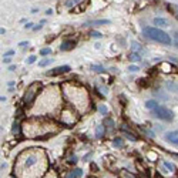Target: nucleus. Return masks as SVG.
Returning <instances> with one entry per match:
<instances>
[{"label": "nucleus", "instance_id": "f03ea898", "mask_svg": "<svg viewBox=\"0 0 178 178\" xmlns=\"http://www.w3.org/2000/svg\"><path fill=\"white\" fill-rule=\"evenodd\" d=\"M63 91L69 103L80 113H86L90 108V97L84 87H80L74 83H64Z\"/></svg>", "mask_w": 178, "mask_h": 178}, {"label": "nucleus", "instance_id": "1a4fd4ad", "mask_svg": "<svg viewBox=\"0 0 178 178\" xmlns=\"http://www.w3.org/2000/svg\"><path fill=\"white\" fill-rule=\"evenodd\" d=\"M69 71H70V67H69V66H60V67H57V69H54V70L47 71V76H60V74L69 73Z\"/></svg>", "mask_w": 178, "mask_h": 178}, {"label": "nucleus", "instance_id": "6e6552de", "mask_svg": "<svg viewBox=\"0 0 178 178\" xmlns=\"http://www.w3.org/2000/svg\"><path fill=\"white\" fill-rule=\"evenodd\" d=\"M165 140L173 145H178V131L177 130L175 131H168L165 134Z\"/></svg>", "mask_w": 178, "mask_h": 178}, {"label": "nucleus", "instance_id": "58836bf2", "mask_svg": "<svg viewBox=\"0 0 178 178\" xmlns=\"http://www.w3.org/2000/svg\"><path fill=\"white\" fill-rule=\"evenodd\" d=\"M74 1H80V0H74Z\"/></svg>", "mask_w": 178, "mask_h": 178}, {"label": "nucleus", "instance_id": "2f4dec72", "mask_svg": "<svg viewBox=\"0 0 178 178\" xmlns=\"http://www.w3.org/2000/svg\"><path fill=\"white\" fill-rule=\"evenodd\" d=\"M70 162H71V164H76V162H77V158H76L74 155H73V157L70 158Z\"/></svg>", "mask_w": 178, "mask_h": 178}, {"label": "nucleus", "instance_id": "ddd939ff", "mask_svg": "<svg viewBox=\"0 0 178 178\" xmlns=\"http://www.w3.org/2000/svg\"><path fill=\"white\" fill-rule=\"evenodd\" d=\"M145 107L148 108V110H155L157 107H158V103L155 101V100H148V101H145Z\"/></svg>", "mask_w": 178, "mask_h": 178}, {"label": "nucleus", "instance_id": "72a5a7b5", "mask_svg": "<svg viewBox=\"0 0 178 178\" xmlns=\"http://www.w3.org/2000/svg\"><path fill=\"white\" fill-rule=\"evenodd\" d=\"M91 170H94V171H97V165H96V164H91Z\"/></svg>", "mask_w": 178, "mask_h": 178}, {"label": "nucleus", "instance_id": "473e14b6", "mask_svg": "<svg viewBox=\"0 0 178 178\" xmlns=\"http://www.w3.org/2000/svg\"><path fill=\"white\" fill-rule=\"evenodd\" d=\"M128 69H130V71H137V70H138V69H137V66H130Z\"/></svg>", "mask_w": 178, "mask_h": 178}, {"label": "nucleus", "instance_id": "bb28decb", "mask_svg": "<svg viewBox=\"0 0 178 178\" xmlns=\"http://www.w3.org/2000/svg\"><path fill=\"white\" fill-rule=\"evenodd\" d=\"M34 61H36V56H30V57L27 59V63H29V64H32V63H34Z\"/></svg>", "mask_w": 178, "mask_h": 178}, {"label": "nucleus", "instance_id": "a211bd4d", "mask_svg": "<svg viewBox=\"0 0 178 178\" xmlns=\"http://www.w3.org/2000/svg\"><path fill=\"white\" fill-rule=\"evenodd\" d=\"M107 23H110V22H108V20H94V22H91V23H88V24L100 26V24H107Z\"/></svg>", "mask_w": 178, "mask_h": 178}, {"label": "nucleus", "instance_id": "cd10ccee", "mask_svg": "<svg viewBox=\"0 0 178 178\" xmlns=\"http://www.w3.org/2000/svg\"><path fill=\"white\" fill-rule=\"evenodd\" d=\"M93 70H94V71H98V73H101V71H103V67H101V66H93Z\"/></svg>", "mask_w": 178, "mask_h": 178}, {"label": "nucleus", "instance_id": "aec40b11", "mask_svg": "<svg viewBox=\"0 0 178 178\" xmlns=\"http://www.w3.org/2000/svg\"><path fill=\"white\" fill-rule=\"evenodd\" d=\"M106 125L110 130H113V128H114V121H113L111 118H106Z\"/></svg>", "mask_w": 178, "mask_h": 178}, {"label": "nucleus", "instance_id": "39448f33", "mask_svg": "<svg viewBox=\"0 0 178 178\" xmlns=\"http://www.w3.org/2000/svg\"><path fill=\"white\" fill-rule=\"evenodd\" d=\"M40 88H41V84H40V83H32V84L26 88L24 96H23V104H24V106L26 107L32 106V103L34 101V98L37 97Z\"/></svg>", "mask_w": 178, "mask_h": 178}, {"label": "nucleus", "instance_id": "4c0bfd02", "mask_svg": "<svg viewBox=\"0 0 178 178\" xmlns=\"http://www.w3.org/2000/svg\"><path fill=\"white\" fill-rule=\"evenodd\" d=\"M88 178H96V177H93V175H91V177H88Z\"/></svg>", "mask_w": 178, "mask_h": 178}, {"label": "nucleus", "instance_id": "4be33fe9", "mask_svg": "<svg viewBox=\"0 0 178 178\" xmlns=\"http://www.w3.org/2000/svg\"><path fill=\"white\" fill-rule=\"evenodd\" d=\"M125 136H127V137H128L131 141H137V137H136L134 134H131V133H125Z\"/></svg>", "mask_w": 178, "mask_h": 178}, {"label": "nucleus", "instance_id": "412c9836", "mask_svg": "<svg viewBox=\"0 0 178 178\" xmlns=\"http://www.w3.org/2000/svg\"><path fill=\"white\" fill-rule=\"evenodd\" d=\"M50 53H51V49H43V50L40 51L41 56H47V54H50Z\"/></svg>", "mask_w": 178, "mask_h": 178}, {"label": "nucleus", "instance_id": "dca6fc26", "mask_svg": "<svg viewBox=\"0 0 178 178\" xmlns=\"http://www.w3.org/2000/svg\"><path fill=\"white\" fill-rule=\"evenodd\" d=\"M128 59H130L131 61H140V60H141V57H140V54H138V53H131Z\"/></svg>", "mask_w": 178, "mask_h": 178}, {"label": "nucleus", "instance_id": "f3484780", "mask_svg": "<svg viewBox=\"0 0 178 178\" xmlns=\"http://www.w3.org/2000/svg\"><path fill=\"white\" fill-rule=\"evenodd\" d=\"M19 130H20V125H19V123H17V121H14V123H13V127H11L13 134H19Z\"/></svg>", "mask_w": 178, "mask_h": 178}, {"label": "nucleus", "instance_id": "6ab92c4d", "mask_svg": "<svg viewBox=\"0 0 178 178\" xmlns=\"http://www.w3.org/2000/svg\"><path fill=\"white\" fill-rule=\"evenodd\" d=\"M51 61H53L51 59H44V60H41V61L38 63V66H40V67H44V66H49Z\"/></svg>", "mask_w": 178, "mask_h": 178}, {"label": "nucleus", "instance_id": "e433bc0d", "mask_svg": "<svg viewBox=\"0 0 178 178\" xmlns=\"http://www.w3.org/2000/svg\"><path fill=\"white\" fill-rule=\"evenodd\" d=\"M4 63H10V57H6L4 59Z\"/></svg>", "mask_w": 178, "mask_h": 178}, {"label": "nucleus", "instance_id": "f257e3e1", "mask_svg": "<svg viewBox=\"0 0 178 178\" xmlns=\"http://www.w3.org/2000/svg\"><path fill=\"white\" fill-rule=\"evenodd\" d=\"M49 168L47 154L43 148H27L17 155L14 173L17 178H41Z\"/></svg>", "mask_w": 178, "mask_h": 178}, {"label": "nucleus", "instance_id": "9b49d317", "mask_svg": "<svg viewBox=\"0 0 178 178\" xmlns=\"http://www.w3.org/2000/svg\"><path fill=\"white\" fill-rule=\"evenodd\" d=\"M154 24H155V26H158V27H167V26H168L167 20H164V19H161V17L154 19Z\"/></svg>", "mask_w": 178, "mask_h": 178}, {"label": "nucleus", "instance_id": "5701e85b", "mask_svg": "<svg viewBox=\"0 0 178 178\" xmlns=\"http://www.w3.org/2000/svg\"><path fill=\"white\" fill-rule=\"evenodd\" d=\"M164 165H165V167H167L170 171H174V170H175V167H174L173 164H170V162H164Z\"/></svg>", "mask_w": 178, "mask_h": 178}, {"label": "nucleus", "instance_id": "f704fd0d", "mask_svg": "<svg viewBox=\"0 0 178 178\" xmlns=\"http://www.w3.org/2000/svg\"><path fill=\"white\" fill-rule=\"evenodd\" d=\"M9 70H10V71H14V70H16V66H10V67H9Z\"/></svg>", "mask_w": 178, "mask_h": 178}, {"label": "nucleus", "instance_id": "7c9ffc66", "mask_svg": "<svg viewBox=\"0 0 178 178\" xmlns=\"http://www.w3.org/2000/svg\"><path fill=\"white\" fill-rule=\"evenodd\" d=\"M19 46H20V47H27V46H29V43H27V41H22Z\"/></svg>", "mask_w": 178, "mask_h": 178}, {"label": "nucleus", "instance_id": "393cba45", "mask_svg": "<svg viewBox=\"0 0 178 178\" xmlns=\"http://www.w3.org/2000/svg\"><path fill=\"white\" fill-rule=\"evenodd\" d=\"M98 111H100L101 114H107V107L106 106H100L98 107Z\"/></svg>", "mask_w": 178, "mask_h": 178}, {"label": "nucleus", "instance_id": "9d476101", "mask_svg": "<svg viewBox=\"0 0 178 178\" xmlns=\"http://www.w3.org/2000/svg\"><path fill=\"white\" fill-rule=\"evenodd\" d=\"M74 46H76V43H74V41L67 40V41H63V43H61V46H60V50H61V51H69V50H71Z\"/></svg>", "mask_w": 178, "mask_h": 178}, {"label": "nucleus", "instance_id": "c9c22d12", "mask_svg": "<svg viewBox=\"0 0 178 178\" xmlns=\"http://www.w3.org/2000/svg\"><path fill=\"white\" fill-rule=\"evenodd\" d=\"M51 13H53V10H50V9H49V10H47V11H46V14H47V16H50V14H51Z\"/></svg>", "mask_w": 178, "mask_h": 178}, {"label": "nucleus", "instance_id": "7ed1b4c3", "mask_svg": "<svg viewBox=\"0 0 178 178\" xmlns=\"http://www.w3.org/2000/svg\"><path fill=\"white\" fill-rule=\"evenodd\" d=\"M57 130L59 128L56 127V124H53L51 121H46L43 118H32L24 121L23 124V133L29 138H40L46 137L47 134L51 136L57 133Z\"/></svg>", "mask_w": 178, "mask_h": 178}, {"label": "nucleus", "instance_id": "c85d7f7f", "mask_svg": "<svg viewBox=\"0 0 178 178\" xmlns=\"http://www.w3.org/2000/svg\"><path fill=\"white\" fill-rule=\"evenodd\" d=\"M14 54V50H9L6 54H4V57H9V56H13Z\"/></svg>", "mask_w": 178, "mask_h": 178}, {"label": "nucleus", "instance_id": "4468645a", "mask_svg": "<svg viewBox=\"0 0 178 178\" xmlns=\"http://www.w3.org/2000/svg\"><path fill=\"white\" fill-rule=\"evenodd\" d=\"M103 134H104V127L103 125H97V128H96V137L97 138H101Z\"/></svg>", "mask_w": 178, "mask_h": 178}, {"label": "nucleus", "instance_id": "423d86ee", "mask_svg": "<svg viewBox=\"0 0 178 178\" xmlns=\"http://www.w3.org/2000/svg\"><path fill=\"white\" fill-rule=\"evenodd\" d=\"M154 114H155L157 118L164 120V121H171V120L174 118V113H173L170 108H167V107H164V106L157 107V108L154 110Z\"/></svg>", "mask_w": 178, "mask_h": 178}, {"label": "nucleus", "instance_id": "c756f323", "mask_svg": "<svg viewBox=\"0 0 178 178\" xmlns=\"http://www.w3.org/2000/svg\"><path fill=\"white\" fill-rule=\"evenodd\" d=\"M174 44H175V46L178 47V33H175V34H174Z\"/></svg>", "mask_w": 178, "mask_h": 178}, {"label": "nucleus", "instance_id": "b1692460", "mask_svg": "<svg viewBox=\"0 0 178 178\" xmlns=\"http://www.w3.org/2000/svg\"><path fill=\"white\" fill-rule=\"evenodd\" d=\"M114 144L118 147H123V140L121 138H114Z\"/></svg>", "mask_w": 178, "mask_h": 178}, {"label": "nucleus", "instance_id": "f8f14e48", "mask_svg": "<svg viewBox=\"0 0 178 178\" xmlns=\"http://www.w3.org/2000/svg\"><path fill=\"white\" fill-rule=\"evenodd\" d=\"M83 175V171L81 170H74V171H71V173H69L67 175H66V178H78V177H81Z\"/></svg>", "mask_w": 178, "mask_h": 178}, {"label": "nucleus", "instance_id": "0eeeda50", "mask_svg": "<svg viewBox=\"0 0 178 178\" xmlns=\"http://www.w3.org/2000/svg\"><path fill=\"white\" fill-rule=\"evenodd\" d=\"M60 121L64 124V125H73L76 121H77V115L74 114V111L70 108H64L60 114Z\"/></svg>", "mask_w": 178, "mask_h": 178}, {"label": "nucleus", "instance_id": "a878e982", "mask_svg": "<svg viewBox=\"0 0 178 178\" xmlns=\"http://www.w3.org/2000/svg\"><path fill=\"white\" fill-rule=\"evenodd\" d=\"M90 34H91V37H96V38H100L101 37V33H98V32H91Z\"/></svg>", "mask_w": 178, "mask_h": 178}, {"label": "nucleus", "instance_id": "2eb2a0df", "mask_svg": "<svg viewBox=\"0 0 178 178\" xmlns=\"http://www.w3.org/2000/svg\"><path fill=\"white\" fill-rule=\"evenodd\" d=\"M120 178H136L133 174H130L128 171H125V170H123V171H120Z\"/></svg>", "mask_w": 178, "mask_h": 178}, {"label": "nucleus", "instance_id": "20e7f679", "mask_svg": "<svg viewBox=\"0 0 178 178\" xmlns=\"http://www.w3.org/2000/svg\"><path fill=\"white\" fill-rule=\"evenodd\" d=\"M142 33L145 34V37L154 40V41H158V43H162V44H171V37L167 34L165 32H162L161 29H157V27H144Z\"/></svg>", "mask_w": 178, "mask_h": 178}]
</instances>
